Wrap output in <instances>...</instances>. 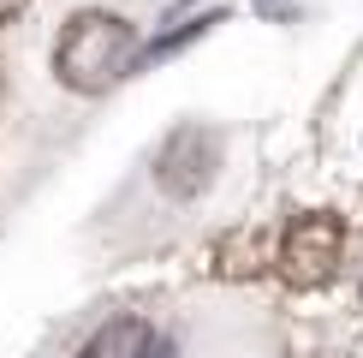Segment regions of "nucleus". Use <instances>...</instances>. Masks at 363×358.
I'll return each instance as SVG.
<instances>
[{"mask_svg": "<svg viewBox=\"0 0 363 358\" xmlns=\"http://www.w3.org/2000/svg\"><path fill=\"white\" fill-rule=\"evenodd\" d=\"M30 0H0V18H12V12H24Z\"/></svg>", "mask_w": 363, "mask_h": 358, "instance_id": "6", "label": "nucleus"}, {"mask_svg": "<svg viewBox=\"0 0 363 358\" xmlns=\"http://www.w3.org/2000/svg\"><path fill=\"white\" fill-rule=\"evenodd\" d=\"M340 245H345L340 215H298L292 227H286V245H280L286 281H292V287H322L340 268Z\"/></svg>", "mask_w": 363, "mask_h": 358, "instance_id": "2", "label": "nucleus"}, {"mask_svg": "<svg viewBox=\"0 0 363 358\" xmlns=\"http://www.w3.org/2000/svg\"><path fill=\"white\" fill-rule=\"evenodd\" d=\"M220 168V138L215 131H203V126H179L167 143H161V156H155V179H161V191L167 197H196V191H208V179H215Z\"/></svg>", "mask_w": 363, "mask_h": 358, "instance_id": "3", "label": "nucleus"}, {"mask_svg": "<svg viewBox=\"0 0 363 358\" xmlns=\"http://www.w3.org/2000/svg\"><path fill=\"white\" fill-rule=\"evenodd\" d=\"M220 18H226V12H203V18H185L179 30H167V36H161V42H149V48H143V60H167L173 48H185L191 36H203V30H215Z\"/></svg>", "mask_w": 363, "mask_h": 358, "instance_id": "5", "label": "nucleus"}, {"mask_svg": "<svg viewBox=\"0 0 363 358\" xmlns=\"http://www.w3.org/2000/svg\"><path fill=\"white\" fill-rule=\"evenodd\" d=\"M78 358H179V347L149 317H113L84 340Z\"/></svg>", "mask_w": 363, "mask_h": 358, "instance_id": "4", "label": "nucleus"}, {"mask_svg": "<svg viewBox=\"0 0 363 358\" xmlns=\"http://www.w3.org/2000/svg\"><path fill=\"white\" fill-rule=\"evenodd\" d=\"M131 60H138V30L119 12H78L66 24V36L54 42V72L78 96H101L108 84L131 72Z\"/></svg>", "mask_w": 363, "mask_h": 358, "instance_id": "1", "label": "nucleus"}]
</instances>
